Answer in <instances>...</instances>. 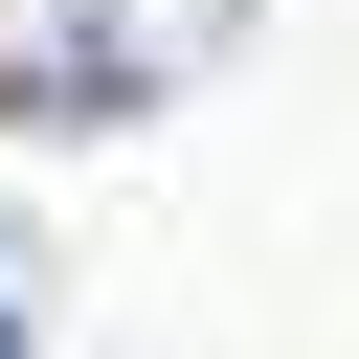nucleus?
Here are the masks:
<instances>
[{
  "instance_id": "1",
  "label": "nucleus",
  "mask_w": 359,
  "mask_h": 359,
  "mask_svg": "<svg viewBox=\"0 0 359 359\" xmlns=\"http://www.w3.org/2000/svg\"><path fill=\"white\" fill-rule=\"evenodd\" d=\"M224 22H247V0H0V90L112 135V112L202 90V67H224Z\"/></svg>"
},
{
  "instance_id": "2",
  "label": "nucleus",
  "mask_w": 359,
  "mask_h": 359,
  "mask_svg": "<svg viewBox=\"0 0 359 359\" xmlns=\"http://www.w3.org/2000/svg\"><path fill=\"white\" fill-rule=\"evenodd\" d=\"M0 359H45V247H22V202H0Z\"/></svg>"
}]
</instances>
